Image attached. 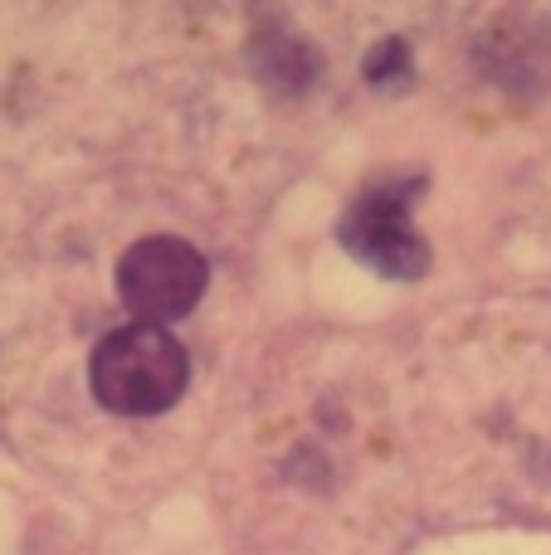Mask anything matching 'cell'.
I'll use <instances>...</instances> for the list:
<instances>
[{
  "label": "cell",
  "instance_id": "obj_3",
  "mask_svg": "<svg viewBox=\"0 0 551 555\" xmlns=\"http://www.w3.org/2000/svg\"><path fill=\"white\" fill-rule=\"evenodd\" d=\"M415 191L420 181H386L361 191L342 215V249L381 278H420L430 269V244L410 224Z\"/></svg>",
  "mask_w": 551,
  "mask_h": 555
},
{
  "label": "cell",
  "instance_id": "obj_4",
  "mask_svg": "<svg viewBox=\"0 0 551 555\" xmlns=\"http://www.w3.org/2000/svg\"><path fill=\"white\" fill-rule=\"evenodd\" d=\"M254 68H259L264 83L283 88V93H303V88L318 83L322 74V54L298 35H259L254 39Z\"/></svg>",
  "mask_w": 551,
  "mask_h": 555
},
{
  "label": "cell",
  "instance_id": "obj_5",
  "mask_svg": "<svg viewBox=\"0 0 551 555\" xmlns=\"http://www.w3.org/2000/svg\"><path fill=\"white\" fill-rule=\"evenodd\" d=\"M367 78H371V88L406 83L410 78V44L406 39H381V44L367 54Z\"/></svg>",
  "mask_w": 551,
  "mask_h": 555
},
{
  "label": "cell",
  "instance_id": "obj_1",
  "mask_svg": "<svg viewBox=\"0 0 551 555\" xmlns=\"http://www.w3.org/2000/svg\"><path fill=\"white\" fill-rule=\"evenodd\" d=\"M185 380H191V356L166 326H117L98 341L93 361H88V385H93L98 404L127 420H146V414H166L181 400Z\"/></svg>",
  "mask_w": 551,
  "mask_h": 555
},
{
  "label": "cell",
  "instance_id": "obj_2",
  "mask_svg": "<svg viewBox=\"0 0 551 555\" xmlns=\"http://www.w3.org/2000/svg\"><path fill=\"white\" fill-rule=\"evenodd\" d=\"M205 283H210L205 254L185 240H171V234L137 240L117 259V297L146 326H162L195 312V302L205 297Z\"/></svg>",
  "mask_w": 551,
  "mask_h": 555
}]
</instances>
